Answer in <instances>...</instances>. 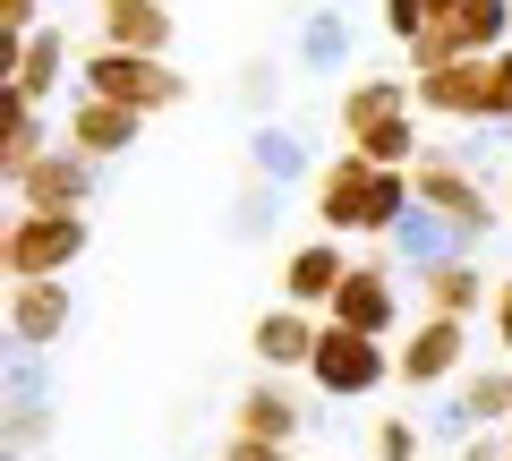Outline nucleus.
<instances>
[{
  "label": "nucleus",
  "instance_id": "f257e3e1",
  "mask_svg": "<svg viewBox=\"0 0 512 461\" xmlns=\"http://www.w3.org/2000/svg\"><path fill=\"white\" fill-rule=\"evenodd\" d=\"M308 205H316V231L325 240H393V222L419 197H410V171H384V163H367V154L342 146V154H325Z\"/></svg>",
  "mask_w": 512,
  "mask_h": 461
},
{
  "label": "nucleus",
  "instance_id": "f03ea898",
  "mask_svg": "<svg viewBox=\"0 0 512 461\" xmlns=\"http://www.w3.org/2000/svg\"><path fill=\"white\" fill-rule=\"evenodd\" d=\"M410 197H419L427 214H444V222H453L470 257L495 240V231H504V197L487 188V171H470V163L453 154V137H444V146H427L419 163H410Z\"/></svg>",
  "mask_w": 512,
  "mask_h": 461
},
{
  "label": "nucleus",
  "instance_id": "7ed1b4c3",
  "mask_svg": "<svg viewBox=\"0 0 512 461\" xmlns=\"http://www.w3.org/2000/svg\"><path fill=\"white\" fill-rule=\"evenodd\" d=\"M77 86H86V94H103V103H128L137 120H154V111H180V103H188L180 60H154V52H111V43H94V52L77 60Z\"/></svg>",
  "mask_w": 512,
  "mask_h": 461
},
{
  "label": "nucleus",
  "instance_id": "20e7f679",
  "mask_svg": "<svg viewBox=\"0 0 512 461\" xmlns=\"http://www.w3.org/2000/svg\"><path fill=\"white\" fill-rule=\"evenodd\" d=\"M86 248H94L86 214H26V205H9V222H0V274L9 282H60Z\"/></svg>",
  "mask_w": 512,
  "mask_h": 461
},
{
  "label": "nucleus",
  "instance_id": "39448f33",
  "mask_svg": "<svg viewBox=\"0 0 512 461\" xmlns=\"http://www.w3.org/2000/svg\"><path fill=\"white\" fill-rule=\"evenodd\" d=\"M384 376H393V359H384L376 333H350V325L325 316V342H316V359H308V385L325 393V402H367Z\"/></svg>",
  "mask_w": 512,
  "mask_h": 461
},
{
  "label": "nucleus",
  "instance_id": "423d86ee",
  "mask_svg": "<svg viewBox=\"0 0 512 461\" xmlns=\"http://www.w3.org/2000/svg\"><path fill=\"white\" fill-rule=\"evenodd\" d=\"M325 316H333V325H350V333H376V342L402 325V265L384 257V240H376V257H359L342 274V291H333Z\"/></svg>",
  "mask_w": 512,
  "mask_h": 461
},
{
  "label": "nucleus",
  "instance_id": "0eeeda50",
  "mask_svg": "<svg viewBox=\"0 0 512 461\" xmlns=\"http://www.w3.org/2000/svg\"><path fill=\"white\" fill-rule=\"evenodd\" d=\"M393 376H402L410 393H444L470 376V325L461 316H419L402 342V359H393Z\"/></svg>",
  "mask_w": 512,
  "mask_h": 461
},
{
  "label": "nucleus",
  "instance_id": "6e6552de",
  "mask_svg": "<svg viewBox=\"0 0 512 461\" xmlns=\"http://www.w3.org/2000/svg\"><path fill=\"white\" fill-rule=\"evenodd\" d=\"M94 197H103V163H86L77 146L43 154L26 180H9V205H26V214H94Z\"/></svg>",
  "mask_w": 512,
  "mask_h": 461
},
{
  "label": "nucleus",
  "instance_id": "1a4fd4ad",
  "mask_svg": "<svg viewBox=\"0 0 512 461\" xmlns=\"http://www.w3.org/2000/svg\"><path fill=\"white\" fill-rule=\"evenodd\" d=\"M410 86H419V120H444V129L487 120V60H444V69L410 77Z\"/></svg>",
  "mask_w": 512,
  "mask_h": 461
},
{
  "label": "nucleus",
  "instance_id": "9d476101",
  "mask_svg": "<svg viewBox=\"0 0 512 461\" xmlns=\"http://www.w3.org/2000/svg\"><path fill=\"white\" fill-rule=\"evenodd\" d=\"M69 325H77L69 282H9V351H52Z\"/></svg>",
  "mask_w": 512,
  "mask_h": 461
},
{
  "label": "nucleus",
  "instance_id": "9b49d317",
  "mask_svg": "<svg viewBox=\"0 0 512 461\" xmlns=\"http://www.w3.org/2000/svg\"><path fill=\"white\" fill-rule=\"evenodd\" d=\"M239 154H248L256 180H274V188H316V171H325V154H316L308 129H291V120H256Z\"/></svg>",
  "mask_w": 512,
  "mask_h": 461
},
{
  "label": "nucleus",
  "instance_id": "f8f14e48",
  "mask_svg": "<svg viewBox=\"0 0 512 461\" xmlns=\"http://www.w3.org/2000/svg\"><path fill=\"white\" fill-rule=\"evenodd\" d=\"M350 265H359V257H350L342 240H325V231H316L308 248H291V257H282V308H308V316H325Z\"/></svg>",
  "mask_w": 512,
  "mask_h": 461
},
{
  "label": "nucleus",
  "instance_id": "ddd939ff",
  "mask_svg": "<svg viewBox=\"0 0 512 461\" xmlns=\"http://www.w3.org/2000/svg\"><path fill=\"white\" fill-rule=\"evenodd\" d=\"M316 342H325V316H308V308H265L248 325V351L265 359V376H308Z\"/></svg>",
  "mask_w": 512,
  "mask_h": 461
},
{
  "label": "nucleus",
  "instance_id": "4468645a",
  "mask_svg": "<svg viewBox=\"0 0 512 461\" xmlns=\"http://www.w3.org/2000/svg\"><path fill=\"white\" fill-rule=\"evenodd\" d=\"M60 137H69L86 163H111V154H128L137 137H146V120H137L128 103H103V94L77 86V94H69V129H60Z\"/></svg>",
  "mask_w": 512,
  "mask_h": 461
},
{
  "label": "nucleus",
  "instance_id": "2eb2a0df",
  "mask_svg": "<svg viewBox=\"0 0 512 461\" xmlns=\"http://www.w3.org/2000/svg\"><path fill=\"white\" fill-rule=\"evenodd\" d=\"M171 0H94V43H111V52H154L171 60Z\"/></svg>",
  "mask_w": 512,
  "mask_h": 461
},
{
  "label": "nucleus",
  "instance_id": "dca6fc26",
  "mask_svg": "<svg viewBox=\"0 0 512 461\" xmlns=\"http://www.w3.org/2000/svg\"><path fill=\"white\" fill-rule=\"evenodd\" d=\"M299 427H308V402L291 393V376H256V385H239L231 436H265V444H291Z\"/></svg>",
  "mask_w": 512,
  "mask_h": 461
},
{
  "label": "nucleus",
  "instance_id": "f3484780",
  "mask_svg": "<svg viewBox=\"0 0 512 461\" xmlns=\"http://www.w3.org/2000/svg\"><path fill=\"white\" fill-rule=\"evenodd\" d=\"M384 257H393V265H402L410 282H419V274H436V265L470 257V248H461V231H453L444 214H427V205H410V214L393 222V240H384Z\"/></svg>",
  "mask_w": 512,
  "mask_h": 461
},
{
  "label": "nucleus",
  "instance_id": "a211bd4d",
  "mask_svg": "<svg viewBox=\"0 0 512 461\" xmlns=\"http://www.w3.org/2000/svg\"><path fill=\"white\" fill-rule=\"evenodd\" d=\"M402 111H419V86L410 77H359V86H342V103H333V120H342V146H359L367 129H384V120H402Z\"/></svg>",
  "mask_w": 512,
  "mask_h": 461
},
{
  "label": "nucleus",
  "instance_id": "6ab92c4d",
  "mask_svg": "<svg viewBox=\"0 0 512 461\" xmlns=\"http://www.w3.org/2000/svg\"><path fill=\"white\" fill-rule=\"evenodd\" d=\"M43 436H52V359L9 351V444H43Z\"/></svg>",
  "mask_w": 512,
  "mask_h": 461
},
{
  "label": "nucleus",
  "instance_id": "aec40b11",
  "mask_svg": "<svg viewBox=\"0 0 512 461\" xmlns=\"http://www.w3.org/2000/svg\"><path fill=\"white\" fill-rule=\"evenodd\" d=\"M350 52H359V9L316 0L308 18H299V69H308V77H333V69H350Z\"/></svg>",
  "mask_w": 512,
  "mask_h": 461
},
{
  "label": "nucleus",
  "instance_id": "412c9836",
  "mask_svg": "<svg viewBox=\"0 0 512 461\" xmlns=\"http://www.w3.org/2000/svg\"><path fill=\"white\" fill-rule=\"evenodd\" d=\"M495 291H504V282H487V265H478V257H453V265H436V274H419L427 316H461V325H470L478 308H495Z\"/></svg>",
  "mask_w": 512,
  "mask_h": 461
},
{
  "label": "nucleus",
  "instance_id": "4be33fe9",
  "mask_svg": "<svg viewBox=\"0 0 512 461\" xmlns=\"http://www.w3.org/2000/svg\"><path fill=\"white\" fill-rule=\"evenodd\" d=\"M52 154V129H43V103H26V94H0V188L26 180V171Z\"/></svg>",
  "mask_w": 512,
  "mask_h": 461
},
{
  "label": "nucleus",
  "instance_id": "5701e85b",
  "mask_svg": "<svg viewBox=\"0 0 512 461\" xmlns=\"http://www.w3.org/2000/svg\"><path fill=\"white\" fill-rule=\"evenodd\" d=\"M282 205H291V188H274V180H239L231 188V205H222V231H231L239 248H256V240H274V222H282Z\"/></svg>",
  "mask_w": 512,
  "mask_h": 461
},
{
  "label": "nucleus",
  "instance_id": "b1692460",
  "mask_svg": "<svg viewBox=\"0 0 512 461\" xmlns=\"http://www.w3.org/2000/svg\"><path fill=\"white\" fill-rule=\"evenodd\" d=\"M60 77H69V35H60V26H35V35H26V52H18V77H9L0 94H26V103H43Z\"/></svg>",
  "mask_w": 512,
  "mask_h": 461
},
{
  "label": "nucleus",
  "instance_id": "393cba45",
  "mask_svg": "<svg viewBox=\"0 0 512 461\" xmlns=\"http://www.w3.org/2000/svg\"><path fill=\"white\" fill-rule=\"evenodd\" d=\"M350 154H367V163H384V171H410V163L427 154V120H419V111H402V120H384V129H367V137H359Z\"/></svg>",
  "mask_w": 512,
  "mask_h": 461
},
{
  "label": "nucleus",
  "instance_id": "a878e982",
  "mask_svg": "<svg viewBox=\"0 0 512 461\" xmlns=\"http://www.w3.org/2000/svg\"><path fill=\"white\" fill-rule=\"evenodd\" d=\"M453 393L470 402V419H478V427H512V368H470Z\"/></svg>",
  "mask_w": 512,
  "mask_h": 461
},
{
  "label": "nucleus",
  "instance_id": "bb28decb",
  "mask_svg": "<svg viewBox=\"0 0 512 461\" xmlns=\"http://www.w3.org/2000/svg\"><path fill=\"white\" fill-rule=\"evenodd\" d=\"M239 111H248V120H274L282 111V60H248V69H239Z\"/></svg>",
  "mask_w": 512,
  "mask_h": 461
},
{
  "label": "nucleus",
  "instance_id": "cd10ccee",
  "mask_svg": "<svg viewBox=\"0 0 512 461\" xmlns=\"http://www.w3.org/2000/svg\"><path fill=\"white\" fill-rule=\"evenodd\" d=\"M427 419H376V461H419Z\"/></svg>",
  "mask_w": 512,
  "mask_h": 461
},
{
  "label": "nucleus",
  "instance_id": "c85d7f7f",
  "mask_svg": "<svg viewBox=\"0 0 512 461\" xmlns=\"http://www.w3.org/2000/svg\"><path fill=\"white\" fill-rule=\"evenodd\" d=\"M478 129H504L512 137V52L487 60V120H478Z\"/></svg>",
  "mask_w": 512,
  "mask_h": 461
},
{
  "label": "nucleus",
  "instance_id": "c756f323",
  "mask_svg": "<svg viewBox=\"0 0 512 461\" xmlns=\"http://www.w3.org/2000/svg\"><path fill=\"white\" fill-rule=\"evenodd\" d=\"M376 26H384L393 43H402V52H410V43L427 35V0H376Z\"/></svg>",
  "mask_w": 512,
  "mask_h": 461
},
{
  "label": "nucleus",
  "instance_id": "7c9ffc66",
  "mask_svg": "<svg viewBox=\"0 0 512 461\" xmlns=\"http://www.w3.org/2000/svg\"><path fill=\"white\" fill-rule=\"evenodd\" d=\"M453 154H461L470 171H495V163H504V129H461Z\"/></svg>",
  "mask_w": 512,
  "mask_h": 461
},
{
  "label": "nucleus",
  "instance_id": "2f4dec72",
  "mask_svg": "<svg viewBox=\"0 0 512 461\" xmlns=\"http://www.w3.org/2000/svg\"><path fill=\"white\" fill-rule=\"evenodd\" d=\"M35 26H52L43 0H0V35H35Z\"/></svg>",
  "mask_w": 512,
  "mask_h": 461
},
{
  "label": "nucleus",
  "instance_id": "473e14b6",
  "mask_svg": "<svg viewBox=\"0 0 512 461\" xmlns=\"http://www.w3.org/2000/svg\"><path fill=\"white\" fill-rule=\"evenodd\" d=\"M222 461H291V444H265V436H231Z\"/></svg>",
  "mask_w": 512,
  "mask_h": 461
},
{
  "label": "nucleus",
  "instance_id": "72a5a7b5",
  "mask_svg": "<svg viewBox=\"0 0 512 461\" xmlns=\"http://www.w3.org/2000/svg\"><path fill=\"white\" fill-rule=\"evenodd\" d=\"M461 461H512V436H504V427H487V436L461 444Z\"/></svg>",
  "mask_w": 512,
  "mask_h": 461
},
{
  "label": "nucleus",
  "instance_id": "f704fd0d",
  "mask_svg": "<svg viewBox=\"0 0 512 461\" xmlns=\"http://www.w3.org/2000/svg\"><path fill=\"white\" fill-rule=\"evenodd\" d=\"M495 333H504V351H512V282L495 291Z\"/></svg>",
  "mask_w": 512,
  "mask_h": 461
},
{
  "label": "nucleus",
  "instance_id": "c9c22d12",
  "mask_svg": "<svg viewBox=\"0 0 512 461\" xmlns=\"http://www.w3.org/2000/svg\"><path fill=\"white\" fill-rule=\"evenodd\" d=\"M453 9H461V0H427V26H444V18H453Z\"/></svg>",
  "mask_w": 512,
  "mask_h": 461
},
{
  "label": "nucleus",
  "instance_id": "e433bc0d",
  "mask_svg": "<svg viewBox=\"0 0 512 461\" xmlns=\"http://www.w3.org/2000/svg\"><path fill=\"white\" fill-rule=\"evenodd\" d=\"M9 461H26V444H9Z\"/></svg>",
  "mask_w": 512,
  "mask_h": 461
},
{
  "label": "nucleus",
  "instance_id": "4c0bfd02",
  "mask_svg": "<svg viewBox=\"0 0 512 461\" xmlns=\"http://www.w3.org/2000/svg\"><path fill=\"white\" fill-rule=\"evenodd\" d=\"M504 214H512V180H504Z\"/></svg>",
  "mask_w": 512,
  "mask_h": 461
},
{
  "label": "nucleus",
  "instance_id": "58836bf2",
  "mask_svg": "<svg viewBox=\"0 0 512 461\" xmlns=\"http://www.w3.org/2000/svg\"><path fill=\"white\" fill-rule=\"evenodd\" d=\"M333 9H359V0H333Z\"/></svg>",
  "mask_w": 512,
  "mask_h": 461
},
{
  "label": "nucleus",
  "instance_id": "ea45409f",
  "mask_svg": "<svg viewBox=\"0 0 512 461\" xmlns=\"http://www.w3.org/2000/svg\"><path fill=\"white\" fill-rule=\"evenodd\" d=\"M308 461H333V453H308Z\"/></svg>",
  "mask_w": 512,
  "mask_h": 461
}]
</instances>
